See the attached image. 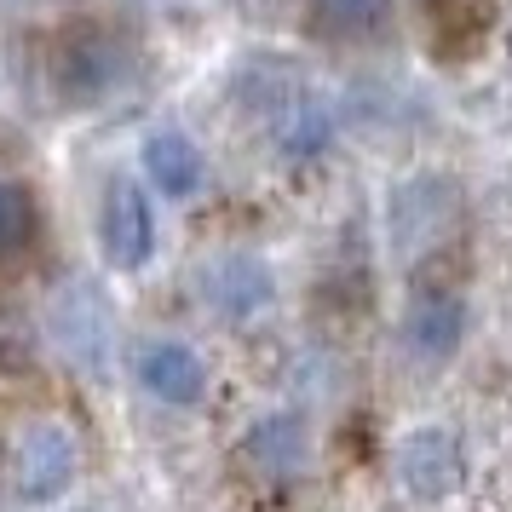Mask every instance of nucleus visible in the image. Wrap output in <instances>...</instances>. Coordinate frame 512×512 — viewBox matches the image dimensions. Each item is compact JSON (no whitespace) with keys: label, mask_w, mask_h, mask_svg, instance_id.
<instances>
[{"label":"nucleus","mask_w":512,"mask_h":512,"mask_svg":"<svg viewBox=\"0 0 512 512\" xmlns=\"http://www.w3.org/2000/svg\"><path fill=\"white\" fill-rule=\"evenodd\" d=\"M81 472V443L64 420H29L12 443V484L29 507H52Z\"/></svg>","instance_id":"nucleus-1"},{"label":"nucleus","mask_w":512,"mask_h":512,"mask_svg":"<svg viewBox=\"0 0 512 512\" xmlns=\"http://www.w3.org/2000/svg\"><path fill=\"white\" fill-rule=\"evenodd\" d=\"M311 12H317V29L334 35V41H363L374 29L386 24V12H392V0H311Z\"/></svg>","instance_id":"nucleus-11"},{"label":"nucleus","mask_w":512,"mask_h":512,"mask_svg":"<svg viewBox=\"0 0 512 512\" xmlns=\"http://www.w3.org/2000/svg\"><path fill=\"white\" fill-rule=\"evenodd\" d=\"M397 478L403 489L415 495V501H443V495H455L466 478V449L461 438L449 432V426H420L403 438L397 449Z\"/></svg>","instance_id":"nucleus-4"},{"label":"nucleus","mask_w":512,"mask_h":512,"mask_svg":"<svg viewBox=\"0 0 512 512\" xmlns=\"http://www.w3.org/2000/svg\"><path fill=\"white\" fill-rule=\"evenodd\" d=\"M248 461H254L265 478H294L305 466L300 420H259L254 432H248Z\"/></svg>","instance_id":"nucleus-10"},{"label":"nucleus","mask_w":512,"mask_h":512,"mask_svg":"<svg viewBox=\"0 0 512 512\" xmlns=\"http://www.w3.org/2000/svg\"><path fill=\"white\" fill-rule=\"evenodd\" d=\"M409 351L426 357V363H449L455 351H461V334H466V300L461 294H420L409 305Z\"/></svg>","instance_id":"nucleus-9"},{"label":"nucleus","mask_w":512,"mask_h":512,"mask_svg":"<svg viewBox=\"0 0 512 512\" xmlns=\"http://www.w3.org/2000/svg\"><path fill=\"white\" fill-rule=\"evenodd\" d=\"M98 236H104V259L116 271H144L150 265V254H156V208H150L139 179H110Z\"/></svg>","instance_id":"nucleus-3"},{"label":"nucleus","mask_w":512,"mask_h":512,"mask_svg":"<svg viewBox=\"0 0 512 512\" xmlns=\"http://www.w3.org/2000/svg\"><path fill=\"white\" fill-rule=\"evenodd\" d=\"M35 231V202L24 196V185H12V179H0V259L18 254Z\"/></svg>","instance_id":"nucleus-12"},{"label":"nucleus","mask_w":512,"mask_h":512,"mask_svg":"<svg viewBox=\"0 0 512 512\" xmlns=\"http://www.w3.org/2000/svg\"><path fill=\"white\" fill-rule=\"evenodd\" d=\"M271 144H277V156H294V162L323 156L328 144H334V104L323 93H311V87L277 98V110H271Z\"/></svg>","instance_id":"nucleus-7"},{"label":"nucleus","mask_w":512,"mask_h":512,"mask_svg":"<svg viewBox=\"0 0 512 512\" xmlns=\"http://www.w3.org/2000/svg\"><path fill=\"white\" fill-rule=\"evenodd\" d=\"M139 162H144V185L156 190V196H167V202H190V196L202 190V179H208L196 139H190V133H173V127H162V133L144 139Z\"/></svg>","instance_id":"nucleus-8"},{"label":"nucleus","mask_w":512,"mask_h":512,"mask_svg":"<svg viewBox=\"0 0 512 512\" xmlns=\"http://www.w3.org/2000/svg\"><path fill=\"white\" fill-rule=\"evenodd\" d=\"M121 81H127V52H121L110 35H98V29L70 35V41L58 47V58H52V87L70 98L75 110L110 98Z\"/></svg>","instance_id":"nucleus-2"},{"label":"nucleus","mask_w":512,"mask_h":512,"mask_svg":"<svg viewBox=\"0 0 512 512\" xmlns=\"http://www.w3.org/2000/svg\"><path fill=\"white\" fill-rule=\"evenodd\" d=\"M133 374L150 397H162L173 409H190L208 392V363L185 346V340H144L133 357Z\"/></svg>","instance_id":"nucleus-6"},{"label":"nucleus","mask_w":512,"mask_h":512,"mask_svg":"<svg viewBox=\"0 0 512 512\" xmlns=\"http://www.w3.org/2000/svg\"><path fill=\"white\" fill-rule=\"evenodd\" d=\"M202 300L225 317V323H248L277 300V277L259 254H219L202 265Z\"/></svg>","instance_id":"nucleus-5"}]
</instances>
